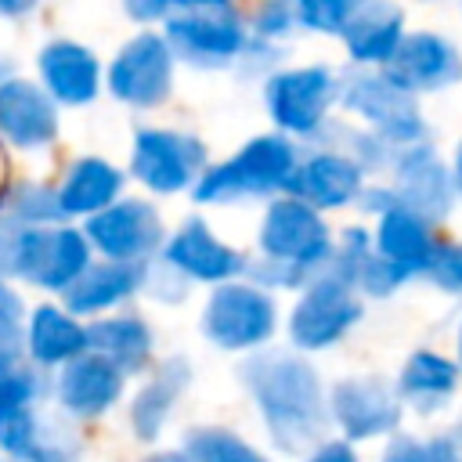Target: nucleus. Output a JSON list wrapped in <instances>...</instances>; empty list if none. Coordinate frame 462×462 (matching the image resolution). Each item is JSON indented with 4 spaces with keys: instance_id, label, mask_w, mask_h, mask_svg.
I'll list each match as a JSON object with an SVG mask.
<instances>
[{
    "instance_id": "0eeeda50",
    "label": "nucleus",
    "mask_w": 462,
    "mask_h": 462,
    "mask_svg": "<svg viewBox=\"0 0 462 462\" xmlns=\"http://www.w3.org/2000/svg\"><path fill=\"white\" fill-rule=\"evenodd\" d=\"M365 307L354 285H346L343 278H336L332 271H325L321 278H314L300 303L289 314V339L300 350H325L332 343H339L357 321H361Z\"/></svg>"
},
{
    "instance_id": "f3484780",
    "label": "nucleus",
    "mask_w": 462,
    "mask_h": 462,
    "mask_svg": "<svg viewBox=\"0 0 462 462\" xmlns=\"http://www.w3.org/2000/svg\"><path fill=\"white\" fill-rule=\"evenodd\" d=\"M372 253L379 260H386L404 282L415 278V274H426L430 263H433V253H437V242H433V231L422 217H415L411 209L404 206H393L379 217L375 224V235H372Z\"/></svg>"
},
{
    "instance_id": "39448f33",
    "label": "nucleus",
    "mask_w": 462,
    "mask_h": 462,
    "mask_svg": "<svg viewBox=\"0 0 462 462\" xmlns=\"http://www.w3.org/2000/svg\"><path fill=\"white\" fill-rule=\"evenodd\" d=\"M260 249L267 260L292 263L310 278H321L332 263V235L318 209L300 199H274L260 224Z\"/></svg>"
},
{
    "instance_id": "7c9ffc66",
    "label": "nucleus",
    "mask_w": 462,
    "mask_h": 462,
    "mask_svg": "<svg viewBox=\"0 0 462 462\" xmlns=\"http://www.w3.org/2000/svg\"><path fill=\"white\" fill-rule=\"evenodd\" d=\"M7 209H11L14 220H22V224H29V227L61 217L58 191H54V188H43V184H14L11 195H7Z\"/></svg>"
},
{
    "instance_id": "ea45409f",
    "label": "nucleus",
    "mask_w": 462,
    "mask_h": 462,
    "mask_svg": "<svg viewBox=\"0 0 462 462\" xmlns=\"http://www.w3.org/2000/svg\"><path fill=\"white\" fill-rule=\"evenodd\" d=\"M18 318H22V300H18V292L7 289V282L0 278V321H4V325H18Z\"/></svg>"
},
{
    "instance_id": "b1692460",
    "label": "nucleus",
    "mask_w": 462,
    "mask_h": 462,
    "mask_svg": "<svg viewBox=\"0 0 462 462\" xmlns=\"http://www.w3.org/2000/svg\"><path fill=\"white\" fill-rule=\"evenodd\" d=\"M458 379L462 372L455 357H444L437 350H415L397 375V397H404L419 411H433L458 390Z\"/></svg>"
},
{
    "instance_id": "f8f14e48",
    "label": "nucleus",
    "mask_w": 462,
    "mask_h": 462,
    "mask_svg": "<svg viewBox=\"0 0 462 462\" xmlns=\"http://www.w3.org/2000/svg\"><path fill=\"white\" fill-rule=\"evenodd\" d=\"M379 72L404 94L419 97V94L444 90L462 79V51L440 32L415 29V32H404L401 47Z\"/></svg>"
},
{
    "instance_id": "4be33fe9",
    "label": "nucleus",
    "mask_w": 462,
    "mask_h": 462,
    "mask_svg": "<svg viewBox=\"0 0 462 462\" xmlns=\"http://www.w3.org/2000/svg\"><path fill=\"white\" fill-rule=\"evenodd\" d=\"M97 58L72 43V40H54L40 51V76L47 83L51 101L65 105H83L97 94Z\"/></svg>"
},
{
    "instance_id": "6ab92c4d",
    "label": "nucleus",
    "mask_w": 462,
    "mask_h": 462,
    "mask_svg": "<svg viewBox=\"0 0 462 462\" xmlns=\"http://www.w3.org/2000/svg\"><path fill=\"white\" fill-rule=\"evenodd\" d=\"M0 134L18 148H43L58 137V112L47 90L25 79L0 87Z\"/></svg>"
},
{
    "instance_id": "7ed1b4c3",
    "label": "nucleus",
    "mask_w": 462,
    "mask_h": 462,
    "mask_svg": "<svg viewBox=\"0 0 462 462\" xmlns=\"http://www.w3.org/2000/svg\"><path fill=\"white\" fill-rule=\"evenodd\" d=\"M296 170V144L282 134H263L253 137L235 159L202 170L195 180V199L199 202H238L253 195H271L289 184Z\"/></svg>"
},
{
    "instance_id": "79ce46f5",
    "label": "nucleus",
    "mask_w": 462,
    "mask_h": 462,
    "mask_svg": "<svg viewBox=\"0 0 462 462\" xmlns=\"http://www.w3.org/2000/svg\"><path fill=\"white\" fill-rule=\"evenodd\" d=\"M451 180H455V191L462 195V141H458V148L451 155Z\"/></svg>"
},
{
    "instance_id": "1a4fd4ad",
    "label": "nucleus",
    "mask_w": 462,
    "mask_h": 462,
    "mask_svg": "<svg viewBox=\"0 0 462 462\" xmlns=\"http://www.w3.org/2000/svg\"><path fill=\"white\" fill-rule=\"evenodd\" d=\"M278 325V310L274 300L256 289V285H242V282H227L220 289H213L206 310H202V332L209 343L224 346V350H249L271 339Z\"/></svg>"
},
{
    "instance_id": "2eb2a0df",
    "label": "nucleus",
    "mask_w": 462,
    "mask_h": 462,
    "mask_svg": "<svg viewBox=\"0 0 462 462\" xmlns=\"http://www.w3.org/2000/svg\"><path fill=\"white\" fill-rule=\"evenodd\" d=\"M87 242L116 263H144V256L162 242V220L148 202L123 199L87 220Z\"/></svg>"
},
{
    "instance_id": "423d86ee",
    "label": "nucleus",
    "mask_w": 462,
    "mask_h": 462,
    "mask_svg": "<svg viewBox=\"0 0 462 462\" xmlns=\"http://www.w3.org/2000/svg\"><path fill=\"white\" fill-rule=\"evenodd\" d=\"M339 101L357 112L375 137H383L390 148H411L426 141V123L419 112V101L411 94H404L401 87H393L383 72H350L339 83Z\"/></svg>"
},
{
    "instance_id": "473e14b6",
    "label": "nucleus",
    "mask_w": 462,
    "mask_h": 462,
    "mask_svg": "<svg viewBox=\"0 0 462 462\" xmlns=\"http://www.w3.org/2000/svg\"><path fill=\"white\" fill-rule=\"evenodd\" d=\"M350 14H354L350 0H303V4H296V25L314 29V32H343Z\"/></svg>"
},
{
    "instance_id": "c9c22d12",
    "label": "nucleus",
    "mask_w": 462,
    "mask_h": 462,
    "mask_svg": "<svg viewBox=\"0 0 462 462\" xmlns=\"http://www.w3.org/2000/svg\"><path fill=\"white\" fill-rule=\"evenodd\" d=\"M256 29V40H263V43H271V40H282V36H289L292 32V25H296V7H289V4H267V7H260L256 11V22H253Z\"/></svg>"
},
{
    "instance_id": "58836bf2",
    "label": "nucleus",
    "mask_w": 462,
    "mask_h": 462,
    "mask_svg": "<svg viewBox=\"0 0 462 462\" xmlns=\"http://www.w3.org/2000/svg\"><path fill=\"white\" fill-rule=\"evenodd\" d=\"M307 462H357V455L346 440H325L307 455Z\"/></svg>"
},
{
    "instance_id": "c756f323",
    "label": "nucleus",
    "mask_w": 462,
    "mask_h": 462,
    "mask_svg": "<svg viewBox=\"0 0 462 462\" xmlns=\"http://www.w3.org/2000/svg\"><path fill=\"white\" fill-rule=\"evenodd\" d=\"M383 462H462V440L455 433L444 437H408L393 433Z\"/></svg>"
},
{
    "instance_id": "a18cd8bd",
    "label": "nucleus",
    "mask_w": 462,
    "mask_h": 462,
    "mask_svg": "<svg viewBox=\"0 0 462 462\" xmlns=\"http://www.w3.org/2000/svg\"><path fill=\"white\" fill-rule=\"evenodd\" d=\"M11 69H14V65H11V58H7V54H0V87L11 79Z\"/></svg>"
},
{
    "instance_id": "412c9836",
    "label": "nucleus",
    "mask_w": 462,
    "mask_h": 462,
    "mask_svg": "<svg viewBox=\"0 0 462 462\" xmlns=\"http://www.w3.org/2000/svg\"><path fill=\"white\" fill-rule=\"evenodd\" d=\"M123 393V372L97 354H79L58 375V401L65 411L94 419L108 411Z\"/></svg>"
},
{
    "instance_id": "5701e85b",
    "label": "nucleus",
    "mask_w": 462,
    "mask_h": 462,
    "mask_svg": "<svg viewBox=\"0 0 462 462\" xmlns=\"http://www.w3.org/2000/svg\"><path fill=\"white\" fill-rule=\"evenodd\" d=\"M144 274H148V263H116V260L90 263V267L65 289V303H69L72 314L105 310V307L126 300L134 289H141V285H144Z\"/></svg>"
},
{
    "instance_id": "4c0bfd02",
    "label": "nucleus",
    "mask_w": 462,
    "mask_h": 462,
    "mask_svg": "<svg viewBox=\"0 0 462 462\" xmlns=\"http://www.w3.org/2000/svg\"><path fill=\"white\" fill-rule=\"evenodd\" d=\"M22 332L18 325H4L0 321V372H11L18 368V357H22Z\"/></svg>"
},
{
    "instance_id": "cd10ccee",
    "label": "nucleus",
    "mask_w": 462,
    "mask_h": 462,
    "mask_svg": "<svg viewBox=\"0 0 462 462\" xmlns=\"http://www.w3.org/2000/svg\"><path fill=\"white\" fill-rule=\"evenodd\" d=\"M184 386H188V365H184L180 357L166 361V365L152 375V383H144V390L137 393L134 411H130L137 437H144V440L159 437V430H162V422L170 419L173 401L180 397Z\"/></svg>"
},
{
    "instance_id": "4468645a",
    "label": "nucleus",
    "mask_w": 462,
    "mask_h": 462,
    "mask_svg": "<svg viewBox=\"0 0 462 462\" xmlns=\"http://www.w3.org/2000/svg\"><path fill=\"white\" fill-rule=\"evenodd\" d=\"M206 148L173 130H137L134 137V173L152 191H180L202 177Z\"/></svg>"
},
{
    "instance_id": "37998d69",
    "label": "nucleus",
    "mask_w": 462,
    "mask_h": 462,
    "mask_svg": "<svg viewBox=\"0 0 462 462\" xmlns=\"http://www.w3.org/2000/svg\"><path fill=\"white\" fill-rule=\"evenodd\" d=\"M32 11V0H0V14H22Z\"/></svg>"
},
{
    "instance_id": "ddd939ff",
    "label": "nucleus",
    "mask_w": 462,
    "mask_h": 462,
    "mask_svg": "<svg viewBox=\"0 0 462 462\" xmlns=\"http://www.w3.org/2000/svg\"><path fill=\"white\" fill-rule=\"evenodd\" d=\"M173 54L159 32H137L108 69V90L137 108H152L170 94Z\"/></svg>"
},
{
    "instance_id": "bb28decb",
    "label": "nucleus",
    "mask_w": 462,
    "mask_h": 462,
    "mask_svg": "<svg viewBox=\"0 0 462 462\" xmlns=\"http://www.w3.org/2000/svg\"><path fill=\"white\" fill-rule=\"evenodd\" d=\"M148 346H152V332L141 318H105L87 328V354L105 357L123 375L144 365Z\"/></svg>"
},
{
    "instance_id": "9b49d317",
    "label": "nucleus",
    "mask_w": 462,
    "mask_h": 462,
    "mask_svg": "<svg viewBox=\"0 0 462 462\" xmlns=\"http://www.w3.org/2000/svg\"><path fill=\"white\" fill-rule=\"evenodd\" d=\"M328 419L350 440L390 437L401 426V397L379 375H350L328 390Z\"/></svg>"
},
{
    "instance_id": "72a5a7b5",
    "label": "nucleus",
    "mask_w": 462,
    "mask_h": 462,
    "mask_svg": "<svg viewBox=\"0 0 462 462\" xmlns=\"http://www.w3.org/2000/svg\"><path fill=\"white\" fill-rule=\"evenodd\" d=\"M401 285H404V278H401L386 260H379L375 253H368L365 263H361L357 274H354V289H361V292H368V296H390V292H397Z\"/></svg>"
},
{
    "instance_id": "e433bc0d",
    "label": "nucleus",
    "mask_w": 462,
    "mask_h": 462,
    "mask_svg": "<svg viewBox=\"0 0 462 462\" xmlns=\"http://www.w3.org/2000/svg\"><path fill=\"white\" fill-rule=\"evenodd\" d=\"M11 462H76V458H72V451H69L65 444H58V440H47V437L40 433V437H36V444H32L25 455L11 458Z\"/></svg>"
},
{
    "instance_id": "a878e982",
    "label": "nucleus",
    "mask_w": 462,
    "mask_h": 462,
    "mask_svg": "<svg viewBox=\"0 0 462 462\" xmlns=\"http://www.w3.org/2000/svg\"><path fill=\"white\" fill-rule=\"evenodd\" d=\"M25 343L40 365H69L87 354V328L58 307H36Z\"/></svg>"
},
{
    "instance_id": "c85d7f7f",
    "label": "nucleus",
    "mask_w": 462,
    "mask_h": 462,
    "mask_svg": "<svg viewBox=\"0 0 462 462\" xmlns=\"http://www.w3.org/2000/svg\"><path fill=\"white\" fill-rule=\"evenodd\" d=\"M184 455L191 462H267L256 448L227 430H191L184 440Z\"/></svg>"
},
{
    "instance_id": "f03ea898",
    "label": "nucleus",
    "mask_w": 462,
    "mask_h": 462,
    "mask_svg": "<svg viewBox=\"0 0 462 462\" xmlns=\"http://www.w3.org/2000/svg\"><path fill=\"white\" fill-rule=\"evenodd\" d=\"M90 267L87 235L76 227H29L0 220V274H18L40 289H69Z\"/></svg>"
},
{
    "instance_id": "9d476101",
    "label": "nucleus",
    "mask_w": 462,
    "mask_h": 462,
    "mask_svg": "<svg viewBox=\"0 0 462 462\" xmlns=\"http://www.w3.org/2000/svg\"><path fill=\"white\" fill-rule=\"evenodd\" d=\"M390 191L397 199V206L411 209L415 217H422L426 224H437L451 213L458 191L451 180V166L437 155V148L430 141L401 148L397 159L390 162Z\"/></svg>"
},
{
    "instance_id": "aec40b11",
    "label": "nucleus",
    "mask_w": 462,
    "mask_h": 462,
    "mask_svg": "<svg viewBox=\"0 0 462 462\" xmlns=\"http://www.w3.org/2000/svg\"><path fill=\"white\" fill-rule=\"evenodd\" d=\"M339 36L354 65L383 69L404 40V11L397 4H354V14Z\"/></svg>"
},
{
    "instance_id": "2f4dec72",
    "label": "nucleus",
    "mask_w": 462,
    "mask_h": 462,
    "mask_svg": "<svg viewBox=\"0 0 462 462\" xmlns=\"http://www.w3.org/2000/svg\"><path fill=\"white\" fill-rule=\"evenodd\" d=\"M36 390H40V375L36 372H29V368L0 372V426L11 422L14 415L29 411Z\"/></svg>"
},
{
    "instance_id": "dca6fc26",
    "label": "nucleus",
    "mask_w": 462,
    "mask_h": 462,
    "mask_svg": "<svg viewBox=\"0 0 462 462\" xmlns=\"http://www.w3.org/2000/svg\"><path fill=\"white\" fill-rule=\"evenodd\" d=\"M365 188V170L346 152H318L303 162H296L285 191L289 199H300L310 209H339L354 202Z\"/></svg>"
},
{
    "instance_id": "f704fd0d",
    "label": "nucleus",
    "mask_w": 462,
    "mask_h": 462,
    "mask_svg": "<svg viewBox=\"0 0 462 462\" xmlns=\"http://www.w3.org/2000/svg\"><path fill=\"white\" fill-rule=\"evenodd\" d=\"M426 278H430L437 289H444V292H462V242L437 245Z\"/></svg>"
},
{
    "instance_id": "49530a36",
    "label": "nucleus",
    "mask_w": 462,
    "mask_h": 462,
    "mask_svg": "<svg viewBox=\"0 0 462 462\" xmlns=\"http://www.w3.org/2000/svg\"><path fill=\"white\" fill-rule=\"evenodd\" d=\"M455 365L462 372V325H458V336H455Z\"/></svg>"
},
{
    "instance_id": "f257e3e1",
    "label": "nucleus",
    "mask_w": 462,
    "mask_h": 462,
    "mask_svg": "<svg viewBox=\"0 0 462 462\" xmlns=\"http://www.w3.org/2000/svg\"><path fill=\"white\" fill-rule=\"evenodd\" d=\"M245 386L263 415L271 440L285 455H300L307 448L325 444L328 430V401L314 365L292 350H260L242 368Z\"/></svg>"
},
{
    "instance_id": "6e6552de",
    "label": "nucleus",
    "mask_w": 462,
    "mask_h": 462,
    "mask_svg": "<svg viewBox=\"0 0 462 462\" xmlns=\"http://www.w3.org/2000/svg\"><path fill=\"white\" fill-rule=\"evenodd\" d=\"M263 101L271 119L285 134H318L325 130L332 101H339V79L325 65H303V69H285L267 79Z\"/></svg>"
},
{
    "instance_id": "20e7f679",
    "label": "nucleus",
    "mask_w": 462,
    "mask_h": 462,
    "mask_svg": "<svg viewBox=\"0 0 462 462\" xmlns=\"http://www.w3.org/2000/svg\"><path fill=\"white\" fill-rule=\"evenodd\" d=\"M166 25V47L173 58H184L191 65L220 69L231 65L245 51V25L242 14L231 4H170Z\"/></svg>"
},
{
    "instance_id": "c03bdc74",
    "label": "nucleus",
    "mask_w": 462,
    "mask_h": 462,
    "mask_svg": "<svg viewBox=\"0 0 462 462\" xmlns=\"http://www.w3.org/2000/svg\"><path fill=\"white\" fill-rule=\"evenodd\" d=\"M148 462H191V458H188L184 451H177V455L170 451V455H155V458H148Z\"/></svg>"
},
{
    "instance_id": "393cba45",
    "label": "nucleus",
    "mask_w": 462,
    "mask_h": 462,
    "mask_svg": "<svg viewBox=\"0 0 462 462\" xmlns=\"http://www.w3.org/2000/svg\"><path fill=\"white\" fill-rule=\"evenodd\" d=\"M123 188V173L116 166H108L105 159H79L61 191H58V202H61V213H90L97 217L101 209L116 206V195Z\"/></svg>"
},
{
    "instance_id": "a211bd4d",
    "label": "nucleus",
    "mask_w": 462,
    "mask_h": 462,
    "mask_svg": "<svg viewBox=\"0 0 462 462\" xmlns=\"http://www.w3.org/2000/svg\"><path fill=\"white\" fill-rule=\"evenodd\" d=\"M162 263L173 267V271L184 274V278H195V282H220V285H227L231 274L245 271V260H242L231 245H224L202 220L184 224V227L166 242Z\"/></svg>"
},
{
    "instance_id": "a19ab883",
    "label": "nucleus",
    "mask_w": 462,
    "mask_h": 462,
    "mask_svg": "<svg viewBox=\"0 0 462 462\" xmlns=\"http://www.w3.org/2000/svg\"><path fill=\"white\" fill-rule=\"evenodd\" d=\"M126 14H134L137 22H152V18H166L170 4H126Z\"/></svg>"
}]
</instances>
